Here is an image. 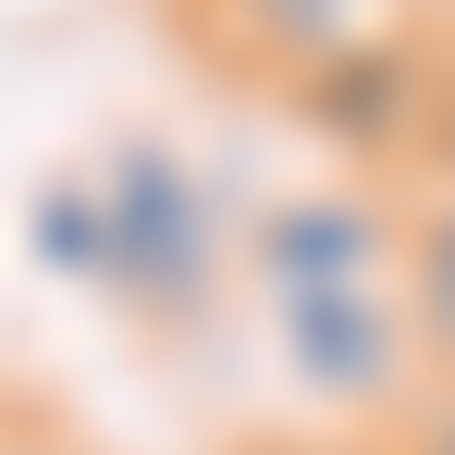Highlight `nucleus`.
<instances>
[{
  "instance_id": "nucleus-1",
  "label": "nucleus",
  "mask_w": 455,
  "mask_h": 455,
  "mask_svg": "<svg viewBox=\"0 0 455 455\" xmlns=\"http://www.w3.org/2000/svg\"><path fill=\"white\" fill-rule=\"evenodd\" d=\"M185 50L222 62V75H259V86H296L345 50H406L443 25V0H172Z\"/></svg>"
},
{
  "instance_id": "nucleus-8",
  "label": "nucleus",
  "mask_w": 455,
  "mask_h": 455,
  "mask_svg": "<svg viewBox=\"0 0 455 455\" xmlns=\"http://www.w3.org/2000/svg\"><path fill=\"white\" fill-rule=\"evenodd\" d=\"M419 86H431L419 99V160L455 185V0H443V25H431V50H419Z\"/></svg>"
},
{
  "instance_id": "nucleus-6",
  "label": "nucleus",
  "mask_w": 455,
  "mask_h": 455,
  "mask_svg": "<svg viewBox=\"0 0 455 455\" xmlns=\"http://www.w3.org/2000/svg\"><path fill=\"white\" fill-rule=\"evenodd\" d=\"M394 296H406V332H419V370H455V185L394 222Z\"/></svg>"
},
{
  "instance_id": "nucleus-10",
  "label": "nucleus",
  "mask_w": 455,
  "mask_h": 455,
  "mask_svg": "<svg viewBox=\"0 0 455 455\" xmlns=\"http://www.w3.org/2000/svg\"><path fill=\"white\" fill-rule=\"evenodd\" d=\"M234 455H332V443H296V431H259V443H234Z\"/></svg>"
},
{
  "instance_id": "nucleus-5",
  "label": "nucleus",
  "mask_w": 455,
  "mask_h": 455,
  "mask_svg": "<svg viewBox=\"0 0 455 455\" xmlns=\"http://www.w3.org/2000/svg\"><path fill=\"white\" fill-rule=\"evenodd\" d=\"M394 222L406 210H381V197H296L246 234V259H259V283H345V271H394Z\"/></svg>"
},
{
  "instance_id": "nucleus-9",
  "label": "nucleus",
  "mask_w": 455,
  "mask_h": 455,
  "mask_svg": "<svg viewBox=\"0 0 455 455\" xmlns=\"http://www.w3.org/2000/svg\"><path fill=\"white\" fill-rule=\"evenodd\" d=\"M394 455H455V370L406 406V431H394Z\"/></svg>"
},
{
  "instance_id": "nucleus-2",
  "label": "nucleus",
  "mask_w": 455,
  "mask_h": 455,
  "mask_svg": "<svg viewBox=\"0 0 455 455\" xmlns=\"http://www.w3.org/2000/svg\"><path fill=\"white\" fill-rule=\"evenodd\" d=\"M271 332H283V370L332 406H394L419 370V332L394 271H345V283H271Z\"/></svg>"
},
{
  "instance_id": "nucleus-3",
  "label": "nucleus",
  "mask_w": 455,
  "mask_h": 455,
  "mask_svg": "<svg viewBox=\"0 0 455 455\" xmlns=\"http://www.w3.org/2000/svg\"><path fill=\"white\" fill-rule=\"evenodd\" d=\"M210 259H222L210 197H197L160 148H124V160H111V185H99V283L136 296V307H197Z\"/></svg>"
},
{
  "instance_id": "nucleus-4",
  "label": "nucleus",
  "mask_w": 455,
  "mask_h": 455,
  "mask_svg": "<svg viewBox=\"0 0 455 455\" xmlns=\"http://www.w3.org/2000/svg\"><path fill=\"white\" fill-rule=\"evenodd\" d=\"M419 50L431 37H406V50H345V62H320V75H296L283 99H296L307 136H332L345 160H406L419 148Z\"/></svg>"
},
{
  "instance_id": "nucleus-11",
  "label": "nucleus",
  "mask_w": 455,
  "mask_h": 455,
  "mask_svg": "<svg viewBox=\"0 0 455 455\" xmlns=\"http://www.w3.org/2000/svg\"><path fill=\"white\" fill-rule=\"evenodd\" d=\"M0 455H75V443H50V431H0Z\"/></svg>"
},
{
  "instance_id": "nucleus-7",
  "label": "nucleus",
  "mask_w": 455,
  "mask_h": 455,
  "mask_svg": "<svg viewBox=\"0 0 455 455\" xmlns=\"http://www.w3.org/2000/svg\"><path fill=\"white\" fill-rule=\"evenodd\" d=\"M25 246H37L50 271H75V283H99V185H50V197L25 210Z\"/></svg>"
}]
</instances>
